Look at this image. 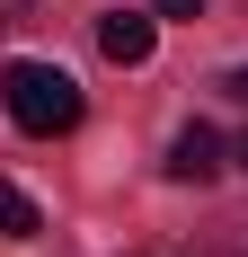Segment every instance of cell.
<instances>
[{"instance_id": "6da1fadb", "label": "cell", "mask_w": 248, "mask_h": 257, "mask_svg": "<svg viewBox=\"0 0 248 257\" xmlns=\"http://www.w3.org/2000/svg\"><path fill=\"white\" fill-rule=\"evenodd\" d=\"M0 98H9V124L36 133V142H53V133L80 124V80L62 62H9L0 71Z\"/></svg>"}, {"instance_id": "7a4b0ae2", "label": "cell", "mask_w": 248, "mask_h": 257, "mask_svg": "<svg viewBox=\"0 0 248 257\" xmlns=\"http://www.w3.org/2000/svg\"><path fill=\"white\" fill-rule=\"evenodd\" d=\"M169 178H177V186L222 178V133H213V124H177V142H169Z\"/></svg>"}, {"instance_id": "3957f363", "label": "cell", "mask_w": 248, "mask_h": 257, "mask_svg": "<svg viewBox=\"0 0 248 257\" xmlns=\"http://www.w3.org/2000/svg\"><path fill=\"white\" fill-rule=\"evenodd\" d=\"M151 45H160V18H142V9H106L98 18V53L106 62H151Z\"/></svg>"}, {"instance_id": "277c9868", "label": "cell", "mask_w": 248, "mask_h": 257, "mask_svg": "<svg viewBox=\"0 0 248 257\" xmlns=\"http://www.w3.org/2000/svg\"><path fill=\"white\" fill-rule=\"evenodd\" d=\"M27 231H36V195L0 178V239H27Z\"/></svg>"}, {"instance_id": "5b68a950", "label": "cell", "mask_w": 248, "mask_h": 257, "mask_svg": "<svg viewBox=\"0 0 248 257\" xmlns=\"http://www.w3.org/2000/svg\"><path fill=\"white\" fill-rule=\"evenodd\" d=\"M151 18H204V0H151Z\"/></svg>"}, {"instance_id": "8992f818", "label": "cell", "mask_w": 248, "mask_h": 257, "mask_svg": "<svg viewBox=\"0 0 248 257\" xmlns=\"http://www.w3.org/2000/svg\"><path fill=\"white\" fill-rule=\"evenodd\" d=\"M222 98H239V106H248V71H230V80H222Z\"/></svg>"}, {"instance_id": "52a82bcc", "label": "cell", "mask_w": 248, "mask_h": 257, "mask_svg": "<svg viewBox=\"0 0 248 257\" xmlns=\"http://www.w3.org/2000/svg\"><path fill=\"white\" fill-rule=\"evenodd\" d=\"M27 9H36V0H0V27H9V18H27Z\"/></svg>"}, {"instance_id": "ba28073f", "label": "cell", "mask_w": 248, "mask_h": 257, "mask_svg": "<svg viewBox=\"0 0 248 257\" xmlns=\"http://www.w3.org/2000/svg\"><path fill=\"white\" fill-rule=\"evenodd\" d=\"M239 169H248V142H239Z\"/></svg>"}]
</instances>
